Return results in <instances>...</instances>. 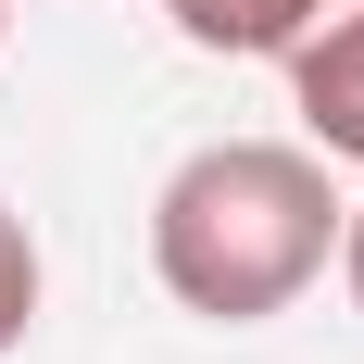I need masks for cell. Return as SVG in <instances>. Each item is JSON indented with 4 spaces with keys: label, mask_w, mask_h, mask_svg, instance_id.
Here are the masks:
<instances>
[{
    "label": "cell",
    "mask_w": 364,
    "mask_h": 364,
    "mask_svg": "<svg viewBox=\"0 0 364 364\" xmlns=\"http://www.w3.org/2000/svg\"><path fill=\"white\" fill-rule=\"evenodd\" d=\"M339 252V188L327 151L301 139H214L151 188V277L201 327H264L289 314Z\"/></svg>",
    "instance_id": "cell-1"
},
{
    "label": "cell",
    "mask_w": 364,
    "mask_h": 364,
    "mask_svg": "<svg viewBox=\"0 0 364 364\" xmlns=\"http://www.w3.org/2000/svg\"><path fill=\"white\" fill-rule=\"evenodd\" d=\"M277 63H289V101L314 126V151H352L364 139V0H314Z\"/></svg>",
    "instance_id": "cell-2"
},
{
    "label": "cell",
    "mask_w": 364,
    "mask_h": 364,
    "mask_svg": "<svg viewBox=\"0 0 364 364\" xmlns=\"http://www.w3.org/2000/svg\"><path fill=\"white\" fill-rule=\"evenodd\" d=\"M164 13H176L188 50H264V63H277V50H289V26L314 13V0H164Z\"/></svg>",
    "instance_id": "cell-3"
},
{
    "label": "cell",
    "mask_w": 364,
    "mask_h": 364,
    "mask_svg": "<svg viewBox=\"0 0 364 364\" xmlns=\"http://www.w3.org/2000/svg\"><path fill=\"white\" fill-rule=\"evenodd\" d=\"M26 327H38V239H26V214L0 201V352H26Z\"/></svg>",
    "instance_id": "cell-4"
},
{
    "label": "cell",
    "mask_w": 364,
    "mask_h": 364,
    "mask_svg": "<svg viewBox=\"0 0 364 364\" xmlns=\"http://www.w3.org/2000/svg\"><path fill=\"white\" fill-rule=\"evenodd\" d=\"M339 277H352V314H364V201H339Z\"/></svg>",
    "instance_id": "cell-5"
},
{
    "label": "cell",
    "mask_w": 364,
    "mask_h": 364,
    "mask_svg": "<svg viewBox=\"0 0 364 364\" xmlns=\"http://www.w3.org/2000/svg\"><path fill=\"white\" fill-rule=\"evenodd\" d=\"M0 38H13V0H0Z\"/></svg>",
    "instance_id": "cell-6"
},
{
    "label": "cell",
    "mask_w": 364,
    "mask_h": 364,
    "mask_svg": "<svg viewBox=\"0 0 364 364\" xmlns=\"http://www.w3.org/2000/svg\"><path fill=\"white\" fill-rule=\"evenodd\" d=\"M352 164H364V139H352Z\"/></svg>",
    "instance_id": "cell-7"
}]
</instances>
